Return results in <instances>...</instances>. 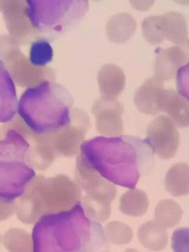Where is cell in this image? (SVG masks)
<instances>
[{
    "label": "cell",
    "instance_id": "obj_7",
    "mask_svg": "<svg viewBox=\"0 0 189 252\" xmlns=\"http://www.w3.org/2000/svg\"><path fill=\"white\" fill-rule=\"evenodd\" d=\"M91 127L88 114L82 109H73L70 123L66 127L53 133L35 135L38 156L44 163L51 165L58 157L77 156Z\"/></svg>",
    "mask_w": 189,
    "mask_h": 252
},
{
    "label": "cell",
    "instance_id": "obj_30",
    "mask_svg": "<svg viewBox=\"0 0 189 252\" xmlns=\"http://www.w3.org/2000/svg\"><path fill=\"white\" fill-rule=\"evenodd\" d=\"M124 252H138L134 249H128L127 250H126Z\"/></svg>",
    "mask_w": 189,
    "mask_h": 252
},
{
    "label": "cell",
    "instance_id": "obj_4",
    "mask_svg": "<svg viewBox=\"0 0 189 252\" xmlns=\"http://www.w3.org/2000/svg\"><path fill=\"white\" fill-rule=\"evenodd\" d=\"M30 144L18 132L9 131L1 137V201L14 202L22 196L35 176L27 163Z\"/></svg>",
    "mask_w": 189,
    "mask_h": 252
},
{
    "label": "cell",
    "instance_id": "obj_26",
    "mask_svg": "<svg viewBox=\"0 0 189 252\" xmlns=\"http://www.w3.org/2000/svg\"><path fill=\"white\" fill-rule=\"evenodd\" d=\"M54 51L49 41L39 38L32 42L30 54L32 64L36 67H44L53 60Z\"/></svg>",
    "mask_w": 189,
    "mask_h": 252
},
{
    "label": "cell",
    "instance_id": "obj_23",
    "mask_svg": "<svg viewBox=\"0 0 189 252\" xmlns=\"http://www.w3.org/2000/svg\"><path fill=\"white\" fill-rule=\"evenodd\" d=\"M5 247L10 252H32V242L30 234L22 229L8 231L3 238Z\"/></svg>",
    "mask_w": 189,
    "mask_h": 252
},
{
    "label": "cell",
    "instance_id": "obj_28",
    "mask_svg": "<svg viewBox=\"0 0 189 252\" xmlns=\"http://www.w3.org/2000/svg\"><path fill=\"white\" fill-rule=\"evenodd\" d=\"M176 75L179 93L189 102V63L180 67Z\"/></svg>",
    "mask_w": 189,
    "mask_h": 252
},
{
    "label": "cell",
    "instance_id": "obj_24",
    "mask_svg": "<svg viewBox=\"0 0 189 252\" xmlns=\"http://www.w3.org/2000/svg\"><path fill=\"white\" fill-rule=\"evenodd\" d=\"M105 237L110 243L118 245H127L133 238L132 229L119 221L109 222L104 228Z\"/></svg>",
    "mask_w": 189,
    "mask_h": 252
},
{
    "label": "cell",
    "instance_id": "obj_6",
    "mask_svg": "<svg viewBox=\"0 0 189 252\" xmlns=\"http://www.w3.org/2000/svg\"><path fill=\"white\" fill-rule=\"evenodd\" d=\"M74 177L84 213L93 220L106 221L110 217L111 203L117 194L116 186L102 177L79 154Z\"/></svg>",
    "mask_w": 189,
    "mask_h": 252
},
{
    "label": "cell",
    "instance_id": "obj_11",
    "mask_svg": "<svg viewBox=\"0 0 189 252\" xmlns=\"http://www.w3.org/2000/svg\"><path fill=\"white\" fill-rule=\"evenodd\" d=\"M124 108L117 98L101 96L94 103L92 113L96 119V129L102 135L117 136L124 133L122 117Z\"/></svg>",
    "mask_w": 189,
    "mask_h": 252
},
{
    "label": "cell",
    "instance_id": "obj_8",
    "mask_svg": "<svg viewBox=\"0 0 189 252\" xmlns=\"http://www.w3.org/2000/svg\"><path fill=\"white\" fill-rule=\"evenodd\" d=\"M0 59V66L20 87L29 89L46 81L55 80V73L52 69L33 65L9 36H1Z\"/></svg>",
    "mask_w": 189,
    "mask_h": 252
},
{
    "label": "cell",
    "instance_id": "obj_21",
    "mask_svg": "<svg viewBox=\"0 0 189 252\" xmlns=\"http://www.w3.org/2000/svg\"><path fill=\"white\" fill-rule=\"evenodd\" d=\"M165 39L179 45L186 39L188 30L184 16L177 12H169L162 15Z\"/></svg>",
    "mask_w": 189,
    "mask_h": 252
},
{
    "label": "cell",
    "instance_id": "obj_18",
    "mask_svg": "<svg viewBox=\"0 0 189 252\" xmlns=\"http://www.w3.org/2000/svg\"><path fill=\"white\" fill-rule=\"evenodd\" d=\"M166 191L174 197L189 194V165L185 163L172 166L164 180Z\"/></svg>",
    "mask_w": 189,
    "mask_h": 252
},
{
    "label": "cell",
    "instance_id": "obj_17",
    "mask_svg": "<svg viewBox=\"0 0 189 252\" xmlns=\"http://www.w3.org/2000/svg\"><path fill=\"white\" fill-rule=\"evenodd\" d=\"M15 88L8 72L1 66V122L6 124L17 115Z\"/></svg>",
    "mask_w": 189,
    "mask_h": 252
},
{
    "label": "cell",
    "instance_id": "obj_25",
    "mask_svg": "<svg viewBox=\"0 0 189 252\" xmlns=\"http://www.w3.org/2000/svg\"><path fill=\"white\" fill-rule=\"evenodd\" d=\"M142 29L144 38L151 44H160L165 39L162 15L147 17L142 23Z\"/></svg>",
    "mask_w": 189,
    "mask_h": 252
},
{
    "label": "cell",
    "instance_id": "obj_12",
    "mask_svg": "<svg viewBox=\"0 0 189 252\" xmlns=\"http://www.w3.org/2000/svg\"><path fill=\"white\" fill-rule=\"evenodd\" d=\"M155 64V77L162 81L173 79L178 70L189 63V38L169 48H158Z\"/></svg>",
    "mask_w": 189,
    "mask_h": 252
},
{
    "label": "cell",
    "instance_id": "obj_9",
    "mask_svg": "<svg viewBox=\"0 0 189 252\" xmlns=\"http://www.w3.org/2000/svg\"><path fill=\"white\" fill-rule=\"evenodd\" d=\"M0 4L9 37L16 45H27L41 38L29 17L27 1L7 0L1 1Z\"/></svg>",
    "mask_w": 189,
    "mask_h": 252
},
{
    "label": "cell",
    "instance_id": "obj_1",
    "mask_svg": "<svg viewBox=\"0 0 189 252\" xmlns=\"http://www.w3.org/2000/svg\"><path fill=\"white\" fill-rule=\"evenodd\" d=\"M73 100L66 89L46 81L28 89L21 96L17 112L34 133H53L70 123Z\"/></svg>",
    "mask_w": 189,
    "mask_h": 252
},
{
    "label": "cell",
    "instance_id": "obj_16",
    "mask_svg": "<svg viewBox=\"0 0 189 252\" xmlns=\"http://www.w3.org/2000/svg\"><path fill=\"white\" fill-rule=\"evenodd\" d=\"M137 23L133 16L127 13L113 16L106 26L108 39L115 43H123L130 40L137 29Z\"/></svg>",
    "mask_w": 189,
    "mask_h": 252
},
{
    "label": "cell",
    "instance_id": "obj_22",
    "mask_svg": "<svg viewBox=\"0 0 189 252\" xmlns=\"http://www.w3.org/2000/svg\"><path fill=\"white\" fill-rule=\"evenodd\" d=\"M183 215L181 207L176 201L172 199H164L157 205L155 221L166 229L179 224Z\"/></svg>",
    "mask_w": 189,
    "mask_h": 252
},
{
    "label": "cell",
    "instance_id": "obj_13",
    "mask_svg": "<svg viewBox=\"0 0 189 252\" xmlns=\"http://www.w3.org/2000/svg\"><path fill=\"white\" fill-rule=\"evenodd\" d=\"M164 90L163 81L156 77L147 79L135 94L137 109L146 115H155L161 112L160 102Z\"/></svg>",
    "mask_w": 189,
    "mask_h": 252
},
{
    "label": "cell",
    "instance_id": "obj_14",
    "mask_svg": "<svg viewBox=\"0 0 189 252\" xmlns=\"http://www.w3.org/2000/svg\"><path fill=\"white\" fill-rule=\"evenodd\" d=\"M160 107L178 127H189V102L173 90H164L162 93Z\"/></svg>",
    "mask_w": 189,
    "mask_h": 252
},
{
    "label": "cell",
    "instance_id": "obj_19",
    "mask_svg": "<svg viewBox=\"0 0 189 252\" xmlns=\"http://www.w3.org/2000/svg\"><path fill=\"white\" fill-rule=\"evenodd\" d=\"M138 239L147 249L152 251H160L165 248L168 243L166 229L154 221H149L140 226Z\"/></svg>",
    "mask_w": 189,
    "mask_h": 252
},
{
    "label": "cell",
    "instance_id": "obj_20",
    "mask_svg": "<svg viewBox=\"0 0 189 252\" xmlns=\"http://www.w3.org/2000/svg\"><path fill=\"white\" fill-rule=\"evenodd\" d=\"M149 204L148 195L145 192L132 188L121 197L119 209L124 215L137 218L146 214Z\"/></svg>",
    "mask_w": 189,
    "mask_h": 252
},
{
    "label": "cell",
    "instance_id": "obj_10",
    "mask_svg": "<svg viewBox=\"0 0 189 252\" xmlns=\"http://www.w3.org/2000/svg\"><path fill=\"white\" fill-rule=\"evenodd\" d=\"M177 128L169 116H160L147 128L146 143L160 158L169 159L175 156L180 144Z\"/></svg>",
    "mask_w": 189,
    "mask_h": 252
},
{
    "label": "cell",
    "instance_id": "obj_5",
    "mask_svg": "<svg viewBox=\"0 0 189 252\" xmlns=\"http://www.w3.org/2000/svg\"><path fill=\"white\" fill-rule=\"evenodd\" d=\"M27 2L32 25L41 36L48 40L75 27L89 8L87 1L28 0Z\"/></svg>",
    "mask_w": 189,
    "mask_h": 252
},
{
    "label": "cell",
    "instance_id": "obj_15",
    "mask_svg": "<svg viewBox=\"0 0 189 252\" xmlns=\"http://www.w3.org/2000/svg\"><path fill=\"white\" fill-rule=\"evenodd\" d=\"M98 84L101 96L117 98L122 93L126 85V77L119 66L107 64L100 69Z\"/></svg>",
    "mask_w": 189,
    "mask_h": 252
},
{
    "label": "cell",
    "instance_id": "obj_2",
    "mask_svg": "<svg viewBox=\"0 0 189 252\" xmlns=\"http://www.w3.org/2000/svg\"><path fill=\"white\" fill-rule=\"evenodd\" d=\"M80 203L79 189L69 177L38 175L28 184L23 195L13 205L19 220L32 224L45 215L69 211Z\"/></svg>",
    "mask_w": 189,
    "mask_h": 252
},
{
    "label": "cell",
    "instance_id": "obj_3",
    "mask_svg": "<svg viewBox=\"0 0 189 252\" xmlns=\"http://www.w3.org/2000/svg\"><path fill=\"white\" fill-rule=\"evenodd\" d=\"M79 154L102 177L117 185L130 187L126 172L137 174L135 151L121 138L98 137L85 141Z\"/></svg>",
    "mask_w": 189,
    "mask_h": 252
},
{
    "label": "cell",
    "instance_id": "obj_27",
    "mask_svg": "<svg viewBox=\"0 0 189 252\" xmlns=\"http://www.w3.org/2000/svg\"><path fill=\"white\" fill-rule=\"evenodd\" d=\"M172 248L174 252H189V228L181 227L174 231Z\"/></svg>",
    "mask_w": 189,
    "mask_h": 252
},
{
    "label": "cell",
    "instance_id": "obj_29",
    "mask_svg": "<svg viewBox=\"0 0 189 252\" xmlns=\"http://www.w3.org/2000/svg\"><path fill=\"white\" fill-rule=\"evenodd\" d=\"M14 202H1V220H5L11 216L13 212Z\"/></svg>",
    "mask_w": 189,
    "mask_h": 252
}]
</instances>
